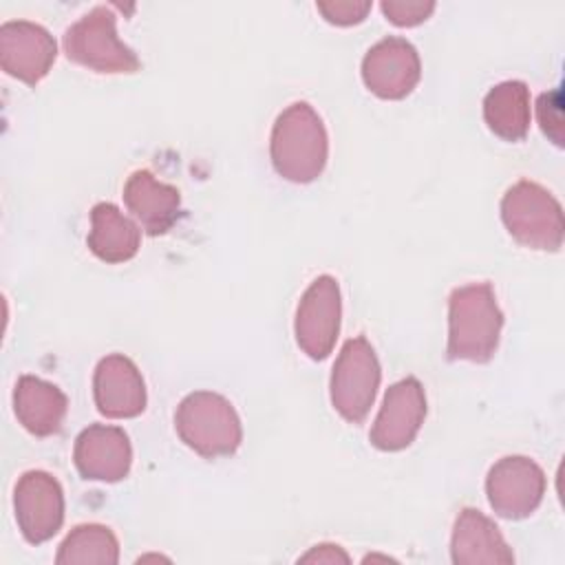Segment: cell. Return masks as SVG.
I'll return each instance as SVG.
<instances>
[{
	"instance_id": "cell-1",
	"label": "cell",
	"mask_w": 565,
	"mask_h": 565,
	"mask_svg": "<svg viewBox=\"0 0 565 565\" xmlns=\"http://www.w3.org/2000/svg\"><path fill=\"white\" fill-rule=\"evenodd\" d=\"M271 163L280 177L294 183H309L327 163V130L307 102L285 108L271 130Z\"/></svg>"
},
{
	"instance_id": "cell-2",
	"label": "cell",
	"mask_w": 565,
	"mask_h": 565,
	"mask_svg": "<svg viewBox=\"0 0 565 565\" xmlns=\"http://www.w3.org/2000/svg\"><path fill=\"white\" fill-rule=\"evenodd\" d=\"M503 316L488 282L457 287L448 300V358L486 362L492 358Z\"/></svg>"
},
{
	"instance_id": "cell-3",
	"label": "cell",
	"mask_w": 565,
	"mask_h": 565,
	"mask_svg": "<svg viewBox=\"0 0 565 565\" xmlns=\"http://www.w3.org/2000/svg\"><path fill=\"white\" fill-rule=\"evenodd\" d=\"M174 426L183 444L207 459L232 455L243 437L234 406L223 395L210 391H196L183 397L174 415Z\"/></svg>"
},
{
	"instance_id": "cell-4",
	"label": "cell",
	"mask_w": 565,
	"mask_h": 565,
	"mask_svg": "<svg viewBox=\"0 0 565 565\" xmlns=\"http://www.w3.org/2000/svg\"><path fill=\"white\" fill-rule=\"evenodd\" d=\"M64 51L68 60L97 73H135L137 55L117 38L115 15L106 7H97L77 20L64 33Z\"/></svg>"
},
{
	"instance_id": "cell-5",
	"label": "cell",
	"mask_w": 565,
	"mask_h": 565,
	"mask_svg": "<svg viewBox=\"0 0 565 565\" xmlns=\"http://www.w3.org/2000/svg\"><path fill=\"white\" fill-rule=\"evenodd\" d=\"M501 216L508 232L534 249H558L563 236L561 205L536 183L519 181L501 201Z\"/></svg>"
},
{
	"instance_id": "cell-6",
	"label": "cell",
	"mask_w": 565,
	"mask_h": 565,
	"mask_svg": "<svg viewBox=\"0 0 565 565\" xmlns=\"http://www.w3.org/2000/svg\"><path fill=\"white\" fill-rule=\"evenodd\" d=\"M380 386V362L366 338L344 342L331 373V402L347 422H362Z\"/></svg>"
},
{
	"instance_id": "cell-7",
	"label": "cell",
	"mask_w": 565,
	"mask_h": 565,
	"mask_svg": "<svg viewBox=\"0 0 565 565\" xmlns=\"http://www.w3.org/2000/svg\"><path fill=\"white\" fill-rule=\"evenodd\" d=\"M13 510L18 527L31 545L49 541L64 521V492L60 481L44 470L24 472L13 490Z\"/></svg>"
},
{
	"instance_id": "cell-8",
	"label": "cell",
	"mask_w": 565,
	"mask_h": 565,
	"mask_svg": "<svg viewBox=\"0 0 565 565\" xmlns=\"http://www.w3.org/2000/svg\"><path fill=\"white\" fill-rule=\"evenodd\" d=\"M340 289L335 278L320 276L302 294L296 311V342L311 358L331 353L340 331Z\"/></svg>"
},
{
	"instance_id": "cell-9",
	"label": "cell",
	"mask_w": 565,
	"mask_h": 565,
	"mask_svg": "<svg viewBox=\"0 0 565 565\" xmlns=\"http://www.w3.org/2000/svg\"><path fill=\"white\" fill-rule=\"evenodd\" d=\"M545 490L543 470L527 457H503L486 479V492L492 510L505 519L532 514Z\"/></svg>"
},
{
	"instance_id": "cell-10",
	"label": "cell",
	"mask_w": 565,
	"mask_h": 565,
	"mask_svg": "<svg viewBox=\"0 0 565 565\" xmlns=\"http://www.w3.org/2000/svg\"><path fill=\"white\" fill-rule=\"evenodd\" d=\"M53 35L29 20H9L0 26V66L7 75L35 86L55 62Z\"/></svg>"
},
{
	"instance_id": "cell-11",
	"label": "cell",
	"mask_w": 565,
	"mask_h": 565,
	"mask_svg": "<svg viewBox=\"0 0 565 565\" xmlns=\"http://www.w3.org/2000/svg\"><path fill=\"white\" fill-rule=\"evenodd\" d=\"M426 415L424 388L415 377L399 380L393 384L382 402V408L371 428V444L380 450L406 448Z\"/></svg>"
},
{
	"instance_id": "cell-12",
	"label": "cell",
	"mask_w": 565,
	"mask_h": 565,
	"mask_svg": "<svg viewBox=\"0 0 565 565\" xmlns=\"http://www.w3.org/2000/svg\"><path fill=\"white\" fill-rule=\"evenodd\" d=\"M362 79L382 99H402L419 82V57L411 42L386 38L362 60Z\"/></svg>"
},
{
	"instance_id": "cell-13",
	"label": "cell",
	"mask_w": 565,
	"mask_h": 565,
	"mask_svg": "<svg viewBox=\"0 0 565 565\" xmlns=\"http://www.w3.org/2000/svg\"><path fill=\"white\" fill-rule=\"evenodd\" d=\"M97 411L110 419L137 417L146 408V386L139 369L126 355L99 360L93 377Z\"/></svg>"
},
{
	"instance_id": "cell-14",
	"label": "cell",
	"mask_w": 565,
	"mask_h": 565,
	"mask_svg": "<svg viewBox=\"0 0 565 565\" xmlns=\"http://www.w3.org/2000/svg\"><path fill=\"white\" fill-rule=\"evenodd\" d=\"M73 459L84 479L119 481L130 470L132 448L121 428L93 424L79 433Z\"/></svg>"
},
{
	"instance_id": "cell-15",
	"label": "cell",
	"mask_w": 565,
	"mask_h": 565,
	"mask_svg": "<svg viewBox=\"0 0 565 565\" xmlns=\"http://www.w3.org/2000/svg\"><path fill=\"white\" fill-rule=\"evenodd\" d=\"M450 556L457 565H481V563H514V554L508 547L499 527L479 510L466 508L459 512L452 539Z\"/></svg>"
},
{
	"instance_id": "cell-16",
	"label": "cell",
	"mask_w": 565,
	"mask_h": 565,
	"mask_svg": "<svg viewBox=\"0 0 565 565\" xmlns=\"http://www.w3.org/2000/svg\"><path fill=\"white\" fill-rule=\"evenodd\" d=\"M124 201L139 225L152 236L172 227L181 205L179 190L157 181L148 170H137L130 174L124 185Z\"/></svg>"
},
{
	"instance_id": "cell-17",
	"label": "cell",
	"mask_w": 565,
	"mask_h": 565,
	"mask_svg": "<svg viewBox=\"0 0 565 565\" xmlns=\"http://www.w3.org/2000/svg\"><path fill=\"white\" fill-rule=\"evenodd\" d=\"M66 395L51 382L22 375L13 388V411L18 422L35 437H49L60 430L66 415Z\"/></svg>"
},
{
	"instance_id": "cell-18",
	"label": "cell",
	"mask_w": 565,
	"mask_h": 565,
	"mask_svg": "<svg viewBox=\"0 0 565 565\" xmlns=\"http://www.w3.org/2000/svg\"><path fill=\"white\" fill-rule=\"evenodd\" d=\"M141 234L137 225L113 203H97L90 210V252L106 263L130 260L139 249Z\"/></svg>"
},
{
	"instance_id": "cell-19",
	"label": "cell",
	"mask_w": 565,
	"mask_h": 565,
	"mask_svg": "<svg viewBox=\"0 0 565 565\" xmlns=\"http://www.w3.org/2000/svg\"><path fill=\"white\" fill-rule=\"evenodd\" d=\"M488 128L508 141H519L530 128V93L523 82H503L483 99Z\"/></svg>"
},
{
	"instance_id": "cell-20",
	"label": "cell",
	"mask_w": 565,
	"mask_h": 565,
	"mask_svg": "<svg viewBox=\"0 0 565 565\" xmlns=\"http://www.w3.org/2000/svg\"><path fill=\"white\" fill-rule=\"evenodd\" d=\"M117 561V536L110 527L99 523H84L73 527L55 556L57 565H115Z\"/></svg>"
},
{
	"instance_id": "cell-21",
	"label": "cell",
	"mask_w": 565,
	"mask_h": 565,
	"mask_svg": "<svg viewBox=\"0 0 565 565\" xmlns=\"http://www.w3.org/2000/svg\"><path fill=\"white\" fill-rule=\"evenodd\" d=\"M388 20L397 26H413L428 18V13L435 9L433 2H384L382 4Z\"/></svg>"
},
{
	"instance_id": "cell-22",
	"label": "cell",
	"mask_w": 565,
	"mask_h": 565,
	"mask_svg": "<svg viewBox=\"0 0 565 565\" xmlns=\"http://www.w3.org/2000/svg\"><path fill=\"white\" fill-rule=\"evenodd\" d=\"M318 9L333 24H355V22L364 20L371 4L369 2H329V4L322 2V4H318Z\"/></svg>"
},
{
	"instance_id": "cell-23",
	"label": "cell",
	"mask_w": 565,
	"mask_h": 565,
	"mask_svg": "<svg viewBox=\"0 0 565 565\" xmlns=\"http://www.w3.org/2000/svg\"><path fill=\"white\" fill-rule=\"evenodd\" d=\"M349 554L340 547V545H333V543H320V545H313L307 554H302L298 558V563H349Z\"/></svg>"
}]
</instances>
